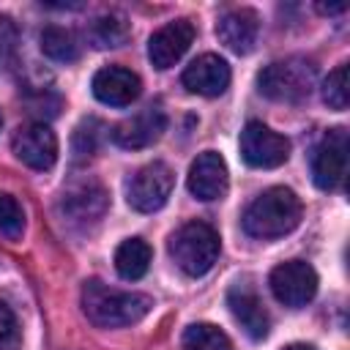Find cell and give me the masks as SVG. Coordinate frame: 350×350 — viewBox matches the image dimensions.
Instances as JSON below:
<instances>
[{"instance_id": "cell-1", "label": "cell", "mask_w": 350, "mask_h": 350, "mask_svg": "<svg viewBox=\"0 0 350 350\" xmlns=\"http://www.w3.org/2000/svg\"><path fill=\"white\" fill-rule=\"evenodd\" d=\"M153 306V298L145 293H129L107 287L98 279H90L82 287V312L98 328H123L139 323Z\"/></svg>"}, {"instance_id": "cell-2", "label": "cell", "mask_w": 350, "mask_h": 350, "mask_svg": "<svg viewBox=\"0 0 350 350\" xmlns=\"http://www.w3.org/2000/svg\"><path fill=\"white\" fill-rule=\"evenodd\" d=\"M301 216L304 205L298 194L284 186H271L260 197H254L243 211V230L252 238L271 241L293 232L301 224Z\"/></svg>"}, {"instance_id": "cell-3", "label": "cell", "mask_w": 350, "mask_h": 350, "mask_svg": "<svg viewBox=\"0 0 350 350\" xmlns=\"http://www.w3.org/2000/svg\"><path fill=\"white\" fill-rule=\"evenodd\" d=\"M317 79V68L306 57H284L268 63L257 74V90L271 98V101H284V104H298L309 98L312 88Z\"/></svg>"}, {"instance_id": "cell-4", "label": "cell", "mask_w": 350, "mask_h": 350, "mask_svg": "<svg viewBox=\"0 0 350 350\" xmlns=\"http://www.w3.org/2000/svg\"><path fill=\"white\" fill-rule=\"evenodd\" d=\"M219 232L205 221H189L170 238V257L186 276H202L219 257Z\"/></svg>"}, {"instance_id": "cell-5", "label": "cell", "mask_w": 350, "mask_h": 350, "mask_svg": "<svg viewBox=\"0 0 350 350\" xmlns=\"http://www.w3.org/2000/svg\"><path fill=\"white\" fill-rule=\"evenodd\" d=\"M175 186V175L164 161H150L145 167H139L129 183H126V200L134 211L139 213H153L159 211L167 197L172 194Z\"/></svg>"}, {"instance_id": "cell-6", "label": "cell", "mask_w": 350, "mask_h": 350, "mask_svg": "<svg viewBox=\"0 0 350 350\" xmlns=\"http://www.w3.org/2000/svg\"><path fill=\"white\" fill-rule=\"evenodd\" d=\"M268 284L279 304H284L287 309H301L317 293V273L304 260H287L271 271Z\"/></svg>"}, {"instance_id": "cell-7", "label": "cell", "mask_w": 350, "mask_h": 350, "mask_svg": "<svg viewBox=\"0 0 350 350\" xmlns=\"http://www.w3.org/2000/svg\"><path fill=\"white\" fill-rule=\"evenodd\" d=\"M241 156L249 167L257 170H273L282 167L290 156V139L271 131L260 120H249L241 131Z\"/></svg>"}, {"instance_id": "cell-8", "label": "cell", "mask_w": 350, "mask_h": 350, "mask_svg": "<svg viewBox=\"0 0 350 350\" xmlns=\"http://www.w3.org/2000/svg\"><path fill=\"white\" fill-rule=\"evenodd\" d=\"M345 170H347V131L331 129L312 153V180L317 189L331 191L342 186Z\"/></svg>"}, {"instance_id": "cell-9", "label": "cell", "mask_w": 350, "mask_h": 350, "mask_svg": "<svg viewBox=\"0 0 350 350\" xmlns=\"http://www.w3.org/2000/svg\"><path fill=\"white\" fill-rule=\"evenodd\" d=\"M11 148L22 164H27L30 170H38V172L52 170L57 161V137L46 123H27V126L16 129Z\"/></svg>"}, {"instance_id": "cell-10", "label": "cell", "mask_w": 350, "mask_h": 350, "mask_svg": "<svg viewBox=\"0 0 350 350\" xmlns=\"http://www.w3.org/2000/svg\"><path fill=\"white\" fill-rule=\"evenodd\" d=\"M194 25L189 19H175V22H167L164 27H159L150 41H148V57L156 68H172L186 52L189 46L194 44Z\"/></svg>"}, {"instance_id": "cell-11", "label": "cell", "mask_w": 350, "mask_h": 350, "mask_svg": "<svg viewBox=\"0 0 350 350\" xmlns=\"http://www.w3.org/2000/svg\"><path fill=\"white\" fill-rule=\"evenodd\" d=\"M186 186L189 191L197 197V200H221L227 194V186H230V175H227V164L224 159L216 153V150H205L200 153L191 167H189V178H186Z\"/></svg>"}, {"instance_id": "cell-12", "label": "cell", "mask_w": 350, "mask_h": 350, "mask_svg": "<svg viewBox=\"0 0 350 350\" xmlns=\"http://www.w3.org/2000/svg\"><path fill=\"white\" fill-rule=\"evenodd\" d=\"M107 205H109V197H107L104 186L96 180H77L60 197L63 216L68 221H77V224H88V221L101 219Z\"/></svg>"}, {"instance_id": "cell-13", "label": "cell", "mask_w": 350, "mask_h": 350, "mask_svg": "<svg viewBox=\"0 0 350 350\" xmlns=\"http://www.w3.org/2000/svg\"><path fill=\"white\" fill-rule=\"evenodd\" d=\"M183 88L189 93H197V96H221L230 85V66L227 60H221L219 55H200L194 57L186 68H183V77H180Z\"/></svg>"}, {"instance_id": "cell-14", "label": "cell", "mask_w": 350, "mask_h": 350, "mask_svg": "<svg viewBox=\"0 0 350 350\" xmlns=\"http://www.w3.org/2000/svg\"><path fill=\"white\" fill-rule=\"evenodd\" d=\"M164 129H167V115L159 107H148L139 115L118 123L112 129V139H115V145H120L126 150H139V148L153 145L164 134Z\"/></svg>"}, {"instance_id": "cell-15", "label": "cell", "mask_w": 350, "mask_h": 350, "mask_svg": "<svg viewBox=\"0 0 350 350\" xmlns=\"http://www.w3.org/2000/svg\"><path fill=\"white\" fill-rule=\"evenodd\" d=\"M142 93V82L131 68L107 66L93 77V96L109 107H129Z\"/></svg>"}, {"instance_id": "cell-16", "label": "cell", "mask_w": 350, "mask_h": 350, "mask_svg": "<svg viewBox=\"0 0 350 350\" xmlns=\"http://www.w3.org/2000/svg\"><path fill=\"white\" fill-rule=\"evenodd\" d=\"M227 306L232 312V317L241 323V328L252 336V339H265L271 331V314L262 306V301L257 298V293L249 284H232L227 290Z\"/></svg>"}, {"instance_id": "cell-17", "label": "cell", "mask_w": 350, "mask_h": 350, "mask_svg": "<svg viewBox=\"0 0 350 350\" xmlns=\"http://www.w3.org/2000/svg\"><path fill=\"white\" fill-rule=\"evenodd\" d=\"M257 33H260V16L252 11V8H232L227 11L219 25H216V36L219 41L238 52V55H246L254 49V41H257Z\"/></svg>"}, {"instance_id": "cell-18", "label": "cell", "mask_w": 350, "mask_h": 350, "mask_svg": "<svg viewBox=\"0 0 350 350\" xmlns=\"http://www.w3.org/2000/svg\"><path fill=\"white\" fill-rule=\"evenodd\" d=\"M131 36V25L123 14H101L88 25V41L96 49H115L123 46Z\"/></svg>"}, {"instance_id": "cell-19", "label": "cell", "mask_w": 350, "mask_h": 350, "mask_svg": "<svg viewBox=\"0 0 350 350\" xmlns=\"http://www.w3.org/2000/svg\"><path fill=\"white\" fill-rule=\"evenodd\" d=\"M150 257H153V252H150L148 241H142V238H126L118 246V252H115V271L123 279H129V282L142 279L148 273Z\"/></svg>"}, {"instance_id": "cell-20", "label": "cell", "mask_w": 350, "mask_h": 350, "mask_svg": "<svg viewBox=\"0 0 350 350\" xmlns=\"http://www.w3.org/2000/svg\"><path fill=\"white\" fill-rule=\"evenodd\" d=\"M41 52L55 63H74L79 57V41L68 27L49 25L41 30Z\"/></svg>"}, {"instance_id": "cell-21", "label": "cell", "mask_w": 350, "mask_h": 350, "mask_svg": "<svg viewBox=\"0 0 350 350\" xmlns=\"http://www.w3.org/2000/svg\"><path fill=\"white\" fill-rule=\"evenodd\" d=\"M183 350H232L227 334L211 323H194L183 331Z\"/></svg>"}, {"instance_id": "cell-22", "label": "cell", "mask_w": 350, "mask_h": 350, "mask_svg": "<svg viewBox=\"0 0 350 350\" xmlns=\"http://www.w3.org/2000/svg\"><path fill=\"white\" fill-rule=\"evenodd\" d=\"M25 232V211L16 197L0 191V235L8 241H19Z\"/></svg>"}, {"instance_id": "cell-23", "label": "cell", "mask_w": 350, "mask_h": 350, "mask_svg": "<svg viewBox=\"0 0 350 350\" xmlns=\"http://www.w3.org/2000/svg\"><path fill=\"white\" fill-rule=\"evenodd\" d=\"M323 101L331 107V109H347V66H336L328 79L323 82Z\"/></svg>"}, {"instance_id": "cell-24", "label": "cell", "mask_w": 350, "mask_h": 350, "mask_svg": "<svg viewBox=\"0 0 350 350\" xmlns=\"http://www.w3.org/2000/svg\"><path fill=\"white\" fill-rule=\"evenodd\" d=\"M98 131H101V123L93 120V118H88V120H82V123L77 126L74 142H71L74 159H88V156L98 148Z\"/></svg>"}, {"instance_id": "cell-25", "label": "cell", "mask_w": 350, "mask_h": 350, "mask_svg": "<svg viewBox=\"0 0 350 350\" xmlns=\"http://www.w3.org/2000/svg\"><path fill=\"white\" fill-rule=\"evenodd\" d=\"M22 342V331L16 323V314L8 304L0 301V350H16Z\"/></svg>"}, {"instance_id": "cell-26", "label": "cell", "mask_w": 350, "mask_h": 350, "mask_svg": "<svg viewBox=\"0 0 350 350\" xmlns=\"http://www.w3.org/2000/svg\"><path fill=\"white\" fill-rule=\"evenodd\" d=\"M323 14H342L345 11V5H317Z\"/></svg>"}, {"instance_id": "cell-27", "label": "cell", "mask_w": 350, "mask_h": 350, "mask_svg": "<svg viewBox=\"0 0 350 350\" xmlns=\"http://www.w3.org/2000/svg\"><path fill=\"white\" fill-rule=\"evenodd\" d=\"M284 350H314L312 345H306V342H295V345H287Z\"/></svg>"}, {"instance_id": "cell-28", "label": "cell", "mask_w": 350, "mask_h": 350, "mask_svg": "<svg viewBox=\"0 0 350 350\" xmlns=\"http://www.w3.org/2000/svg\"><path fill=\"white\" fill-rule=\"evenodd\" d=\"M0 126H3V115H0Z\"/></svg>"}]
</instances>
